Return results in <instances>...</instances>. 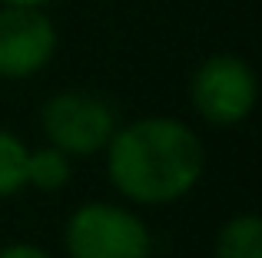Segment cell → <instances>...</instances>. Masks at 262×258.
<instances>
[{
    "label": "cell",
    "mask_w": 262,
    "mask_h": 258,
    "mask_svg": "<svg viewBox=\"0 0 262 258\" xmlns=\"http://www.w3.org/2000/svg\"><path fill=\"white\" fill-rule=\"evenodd\" d=\"M0 258H50V255L37 245H24V242H20V245H7L4 252H0Z\"/></svg>",
    "instance_id": "obj_9"
},
{
    "label": "cell",
    "mask_w": 262,
    "mask_h": 258,
    "mask_svg": "<svg viewBox=\"0 0 262 258\" xmlns=\"http://www.w3.org/2000/svg\"><path fill=\"white\" fill-rule=\"evenodd\" d=\"M206 152L199 136L176 119H136L106 142V172L126 199L169 205L199 182Z\"/></svg>",
    "instance_id": "obj_1"
},
{
    "label": "cell",
    "mask_w": 262,
    "mask_h": 258,
    "mask_svg": "<svg viewBox=\"0 0 262 258\" xmlns=\"http://www.w3.org/2000/svg\"><path fill=\"white\" fill-rule=\"evenodd\" d=\"M53 50H57V30L37 7L0 10V76H30L50 63Z\"/></svg>",
    "instance_id": "obj_5"
},
{
    "label": "cell",
    "mask_w": 262,
    "mask_h": 258,
    "mask_svg": "<svg viewBox=\"0 0 262 258\" xmlns=\"http://www.w3.org/2000/svg\"><path fill=\"white\" fill-rule=\"evenodd\" d=\"M43 133L50 136V146L63 149L67 156H93L106 149L110 136L116 133V116L100 96L70 90L43 106Z\"/></svg>",
    "instance_id": "obj_3"
},
{
    "label": "cell",
    "mask_w": 262,
    "mask_h": 258,
    "mask_svg": "<svg viewBox=\"0 0 262 258\" xmlns=\"http://www.w3.org/2000/svg\"><path fill=\"white\" fill-rule=\"evenodd\" d=\"M67 252L70 258H149L153 239L133 212L90 202L67 225Z\"/></svg>",
    "instance_id": "obj_2"
},
{
    "label": "cell",
    "mask_w": 262,
    "mask_h": 258,
    "mask_svg": "<svg viewBox=\"0 0 262 258\" xmlns=\"http://www.w3.org/2000/svg\"><path fill=\"white\" fill-rule=\"evenodd\" d=\"M216 258H262V219L256 212L236 215L219 228Z\"/></svg>",
    "instance_id": "obj_6"
},
{
    "label": "cell",
    "mask_w": 262,
    "mask_h": 258,
    "mask_svg": "<svg viewBox=\"0 0 262 258\" xmlns=\"http://www.w3.org/2000/svg\"><path fill=\"white\" fill-rule=\"evenodd\" d=\"M27 186V149L17 136L0 129V199Z\"/></svg>",
    "instance_id": "obj_8"
},
{
    "label": "cell",
    "mask_w": 262,
    "mask_h": 258,
    "mask_svg": "<svg viewBox=\"0 0 262 258\" xmlns=\"http://www.w3.org/2000/svg\"><path fill=\"white\" fill-rule=\"evenodd\" d=\"M192 103L212 126H236L256 106V76L239 57H212L192 76Z\"/></svg>",
    "instance_id": "obj_4"
},
{
    "label": "cell",
    "mask_w": 262,
    "mask_h": 258,
    "mask_svg": "<svg viewBox=\"0 0 262 258\" xmlns=\"http://www.w3.org/2000/svg\"><path fill=\"white\" fill-rule=\"evenodd\" d=\"M27 182L43 192H57L70 182V159L63 149L47 146L37 152H27Z\"/></svg>",
    "instance_id": "obj_7"
},
{
    "label": "cell",
    "mask_w": 262,
    "mask_h": 258,
    "mask_svg": "<svg viewBox=\"0 0 262 258\" xmlns=\"http://www.w3.org/2000/svg\"><path fill=\"white\" fill-rule=\"evenodd\" d=\"M10 7H40V4H47V0H7Z\"/></svg>",
    "instance_id": "obj_10"
}]
</instances>
